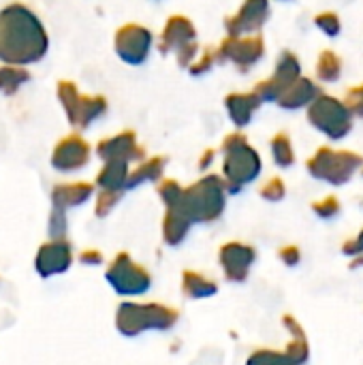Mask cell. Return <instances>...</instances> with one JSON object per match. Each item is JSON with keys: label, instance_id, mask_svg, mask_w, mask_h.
<instances>
[{"label": "cell", "instance_id": "6da1fadb", "mask_svg": "<svg viewBox=\"0 0 363 365\" xmlns=\"http://www.w3.org/2000/svg\"><path fill=\"white\" fill-rule=\"evenodd\" d=\"M49 36L39 15L21 2L0 11V62L30 66L47 56Z\"/></svg>", "mask_w": 363, "mask_h": 365}, {"label": "cell", "instance_id": "7a4b0ae2", "mask_svg": "<svg viewBox=\"0 0 363 365\" xmlns=\"http://www.w3.org/2000/svg\"><path fill=\"white\" fill-rule=\"evenodd\" d=\"M223 180L229 195L242 192L246 186L259 180L263 171L261 154L248 143L244 133H231L223 141Z\"/></svg>", "mask_w": 363, "mask_h": 365}, {"label": "cell", "instance_id": "3957f363", "mask_svg": "<svg viewBox=\"0 0 363 365\" xmlns=\"http://www.w3.org/2000/svg\"><path fill=\"white\" fill-rule=\"evenodd\" d=\"M227 184L220 175H205L184 190L180 210L193 225L216 222L227 207Z\"/></svg>", "mask_w": 363, "mask_h": 365}, {"label": "cell", "instance_id": "277c9868", "mask_svg": "<svg viewBox=\"0 0 363 365\" xmlns=\"http://www.w3.org/2000/svg\"><path fill=\"white\" fill-rule=\"evenodd\" d=\"M178 310L163 304H122L118 310V329L124 336L148 331H169L178 325Z\"/></svg>", "mask_w": 363, "mask_h": 365}, {"label": "cell", "instance_id": "5b68a950", "mask_svg": "<svg viewBox=\"0 0 363 365\" xmlns=\"http://www.w3.org/2000/svg\"><path fill=\"white\" fill-rule=\"evenodd\" d=\"M306 169L315 180L338 188V186L349 184L362 171L363 158L351 150H336V148L325 145V148H319L312 154V158H308Z\"/></svg>", "mask_w": 363, "mask_h": 365}, {"label": "cell", "instance_id": "8992f818", "mask_svg": "<svg viewBox=\"0 0 363 365\" xmlns=\"http://www.w3.org/2000/svg\"><path fill=\"white\" fill-rule=\"evenodd\" d=\"M308 124L319 130L323 137L329 141H342L351 135L355 115L347 107L344 101L332 96V94H321L308 109Z\"/></svg>", "mask_w": 363, "mask_h": 365}, {"label": "cell", "instance_id": "52a82bcc", "mask_svg": "<svg viewBox=\"0 0 363 365\" xmlns=\"http://www.w3.org/2000/svg\"><path fill=\"white\" fill-rule=\"evenodd\" d=\"M58 101L66 113V120L75 128H88L107 113L105 96H86L77 90L73 81H58Z\"/></svg>", "mask_w": 363, "mask_h": 365}, {"label": "cell", "instance_id": "ba28073f", "mask_svg": "<svg viewBox=\"0 0 363 365\" xmlns=\"http://www.w3.org/2000/svg\"><path fill=\"white\" fill-rule=\"evenodd\" d=\"M154 47V34L141 24H124L113 36L116 56L128 66H141L148 62Z\"/></svg>", "mask_w": 363, "mask_h": 365}, {"label": "cell", "instance_id": "9c48e42d", "mask_svg": "<svg viewBox=\"0 0 363 365\" xmlns=\"http://www.w3.org/2000/svg\"><path fill=\"white\" fill-rule=\"evenodd\" d=\"M302 77H304V75H302V62H300L297 53H293V51H282L280 58H278V62H276L274 73H272L267 79L259 81V83L255 86V92L259 94V98H261L263 103H278L280 96H282L297 79H302Z\"/></svg>", "mask_w": 363, "mask_h": 365}, {"label": "cell", "instance_id": "30bf717a", "mask_svg": "<svg viewBox=\"0 0 363 365\" xmlns=\"http://www.w3.org/2000/svg\"><path fill=\"white\" fill-rule=\"evenodd\" d=\"M218 62H229L233 64L237 71L248 73L252 71L263 58H265V41L261 34H252V36H242V38H233L227 36L218 47Z\"/></svg>", "mask_w": 363, "mask_h": 365}, {"label": "cell", "instance_id": "8fae6325", "mask_svg": "<svg viewBox=\"0 0 363 365\" xmlns=\"http://www.w3.org/2000/svg\"><path fill=\"white\" fill-rule=\"evenodd\" d=\"M107 280L120 295H126V297L143 295L152 287L150 274L141 265H137L128 255H120L111 263V267L107 272Z\"/></svg>", "mask_w": 363, "mask_h": 365}, {"label": "cell", "instance_id": "7c38bea8", "mask_svg": "<svg viewBox=\"0 0 363 365\" xmlns=\"http://www.w3.org/2000/svg\"><path fill=\"white\" fill-rule=\"evenodd\" d=\"M270 0H244L242 6L225 19V32L233 38L259 34L270 21Z\"/></svg>", "mask_w": 363, "mask_h": 365}, {"label": "cell", "instance_id": "4fadbf2b", "mask_svg": "<svg viewBox=\"0 0 363 365\" xmlns=\"http://www.w3.org/2000/svg\"><path fill=\"white\" fill-rule=\"evenodd\" d=\"M218 263L229 282H244L257 263V250L250 244L229 242L218 250Z\"/></svg>", "mask_w": 363, "mask_h": 365}, {"label": "cell", "instance_id": "5bb4252c", "mask_svg": "<svg viewBox=\"0 0 363 365\" xmlns=\"http://www.w3.org/2000/svg\"><path fill=\"white\" fill-rule=\"evenodd\" d=\"M197 43V28L195 24L184 17V15H171L160 32V38H158V49L160 53H180L184 47Z\"/></svg>", "mask_w": 363, "mask_h": 365}, {"label": "cell", "instance_id": "9a60e30c", "mask_svg": "<svg viewBox=\"0 0 363 365\" xmlns=\"http://www.w3.org/2000/svg\"><path fill=\"white\" fill-rule=\"evenodd\" d=\"M96 154L101 160H126V163H141L145 160V152L139 145L133 130L118 133L109 139H103L96 145Z\"/></svg>", "mask_w": 363, "mask_h": 365}, {"label": "cell", "instance_id": "2e32d148", "mask_svg": "<svg viewBox=\"0 0 363 365\" xmlns=\"http://www.w3.org/2000/svg\"><path fill=\"white\" fill-rule=\"evenodd\" d=\"M90 160V145L79 135H68L62 139L51 156V163L60 171H77Z\"/></svg>", "mask_w": 363, "mask_h": 365}, {"label": "cell", "instance_id": "e0dca14e", "mask_svg": "<svg viewBox=\"0 0 363 365\" xmlns=\"http://www.w3.org/2000/svg\"><path fill=\"white\" fill-rule=\"evenodd\" d=\"M261 105H263V101L259 98V94L255 90H250V92H231L225 98L229 120L233 122V126L237 130L246 128L252 122V118H255V113L259 111Z\"/></svg>", "mask_w": 363, "mask_h": 365}, {"label": "cell", "instance_id": "ac0fdd59", "mask_svg": "<svg viewBox=\"0 0 363 365\" xmlns=\"http://www.w3.org/2000/svg\"><path fill=\"white\" fill-rule=\"evenodd\" d=\"M321 94L323 92L317 81L302 77L280 96V101L276 105L282 107L285 111H302V109H308Z\"/></svg>", "mask_w": 363, "mask_h": 365}, {"label": "cell", "instance_id": "d6986e66", "mask_svg": "<svg viewBox=\"0 0 363 365\" xmlns=\"http://www.w3.org/2000/svg\"><path fill=\"white\" fill-rule=\"evenodd\" d=\"M128 178H131V163L126 160H107L105 167L101 169L96 184L101 186V190H116V192H124L128 186Z\"/></svg>", "mask_w": 363, "mask_h": 365}, {"label": "cell", "instance_id": "ffe728a7", "mask_svg": "<svg viewBox=\"0 0 363 365\" xmlns=\"http://www.w3.org/2000/svg\"><path fill=\"white\" fill-rule=\"evenodd\" d=\"M193 227L195 225L180 210H167L165 220H163V240H165V244L171 246V248H178L180 244L186 242Z\"/></svg>", "mask_w": 363, "mask_h": 365}, {"label": "cell", "instance_id": "44dd1931", "mask_svg": "<svg viewBox=\"0 0 363 365\" xmlns=\"http://www.w3.org/2000/svg\"><path fill=\"white\" fill-rule=\"evenodd\" d=\"M165 169H167V158H163V156L145 158V160H141L137 165V169L131 171V178H128V186L126 188H137V186H143V184L163 182Z\"/></svg>", "mask_w": 363, "mask_h": 365}, {"label": "cell", "instance_id": "7402d4cb", "mask_svg": "<svg viewBox=\"0 0 363 365\" xmlns=\"http://www.w3.org/2000/svg\"><path fill=\"white\" fill-rule=\"evenodd\" d=\"M182 293L186 299H210L218 293V284L199 272L186 269L182 274Z\"/></svg>", "mask_w": 363, "mask_h": 365}, {"label": "cell", "instance_id": "603a6c76", "mask_svg": "<svg viewBox=\"0 0 363 365\" xmlns=\"http://www.w3.org/2000/svg\"><path fill=\"white\" fill-rule=\"evenodd\" d=\"M342 58L332 51V49H325L321 51V56L317 58V66H315V73H317V79L321 83H336L340 81L342 77Z\"/></svg>", "mask_w": 363, "mask_h": 365}, {"label": "cell", "instance_id": "cb8c5ba5", "mask_svg": "<svg viewBox=\"0 0 363 365\" xmlns=\"http://www.w3.org/2000/svg\"><path fill=\"white\" fill-rule=\"evenodd\" d=\"M270 152H272V160L280 167V169H289L295 165V148L293 141L287 133H278L272 137L270 141Z\"/></svg>", "mask_w": 363, "mask_h": 365}, {"label": "cell", "instance_id": "d4e9b609", "mask_svg": "<svg viewBox=\"0 0 363 365\" xmlns=\"http://www.w3.org/2000/svg\"><path fill=\"white\" fill-rule=\"evenodd\" d=\"M28 81H30V73L26 66H11V64L0 66V92L2 94L11 96Z\"/></svg>", "mask_w": 363, "mask_h": 365}, {"label": "cell", "instance_id": "484cf974", "mask_svg": "<svg viewBox=\"0 0 363 365\" xmlns=\"http://www.w3.org/2000/svg\"><path fill=\"white\" fill-rule=\"evenodd\" d=\"M90 195H92L90 184H66L56 190V201L60 205H79V203L88 201Z\"/></svg>", "mask_w": 363, "mask_h": 365}, {"label": "cell", "instance_id": "4316f807", "mask_svg": "<svg viewBox=\"0 0 363 365\" xmlns=\"http://www.w3.org/2000/svg\"><path fill=\"white\" fill-rule=\"evenodd\" d=\"M246 365H297L293 361V357L287 351H272V349H261L255 351L248 359Z\"/></svg>", "mask_w": 363, "mask_h": 365}, {"label": "cell", "instance_id": "83f0119b", "mask_svg": "<svg viewBox=\"0 0 363 365\" xmlns=\"http://www.w3.org/2000/svg\"><path fill=\"white\" fill-rule=\"evenodd\" d=\"M184 186L178 182V180H163L158 184V197L160 201L165 203L167 210H173L182 203V197H184Z\"/></svg>", "mask_w": 363, "mask_h": 365}, {"label": "cell", "instance_id": "f1b7e54d", "mask_svg": "<svg viewBox=\"0 0 363 365\" xmlns=\"http://www.w3.org/2000/svg\"><path fill=\"white\" fill-rule=\"evenodd\" d=\"M315 26H317L325 36H332V38H336V36L342 32V19H340V15L334 13V11H323V13H319V15L315 17Z\"/></svg>", "mask_w": 363, "mask_h": 365}, {"label": "cell", "instance_id": "f546056e", "mask_svg": "<svg viewBox=\"0 0 363 365\" xmlns=\"http://www.w3.org/2000/svg\"><path fill=\"white\" fill-rule=\"evenodd\" d=\"M216 64H220V62H218V51H216V47H208V49H201L199 58H197L195 64L188 68V73H190L193 77H201V75L210 73Z\"/></svg>", "mask_w": 363, "mask_h": 365}, {"label": "cell", "instance_id": "4dcf8cb0", "mask_svg": "<svg viewBox=\"0 0 363 365\" xmlns=\"http://www.w3.org/2000/svg\"><path fill=\"white\" fill-rule=\"evenodd\" d=\"M259 195H261V199H265V201H270V203H278V201L285 199L287 186H285V182H282L280 178H270V180L261 186Z\"/></svg>", "mask_w": 363, "mask_h": 365}, {"label": "cell", "instance_id": "1f68e13d", "mask_svg": "<svg viewBox=\"0 0 363 365\" xmlns=\"http://www.w3.org/2000/svg\"><path fill=\"white\" fill-rule=\"evenodd\" d=\"M312 212L321 218V220H334L340 212H342V205L336 197H325L317 203H312Z\"/></svg>", "mask_w": 363, "mask_h": 365}, {"label": "cell", "instance_id": "d6a6232c", "mask_svg": "<svg viewBox=\"0 0 363 365\" xmlns=\"http://www.w3.org/2000/svg\"><path fill=\"white\" fill-rule=\"evenodd\" d=\"M344 103H347V107L351 109V113H353L355 118H362L363 120V83L362 86L351 88V90L347 92Z\"/></svg>", "mask_w": 363, "mask_h": 365}, {"label": "cell", "instance_id": "836d02e7", "mask_svg": "<svg viewBox=\"0 0 363 365\" xmlns=\"http://www.w3.org/2000/svg\"><path fill=\"white\" fill-rule=\"evenodd\" d=\"M342 252L351 259H357V257H363V229L355 235L351 237L349 242L342 244Z\"/></svg>", "mask_w": 363, "mask_h": 365}, {"label": "cell", "instance_id": "e575fe53", "mask_svg": "<svg viewBox=\"0 0 363 365\" xmlns=\"http://www.w3.org/2000/svg\"><path fill=\"white\" fill-rule=\"evenodd\" d=\"M278 257H280V261H282L285 265H289V267H295V265H300V261H302V252H300L297 246H285V248L278 252Z\"/></svg>", "mask_w": 363, "mask_h": 365}, {"label": "cell", "instance_id": "d590c367", "mask_svg": "<svg viewBox=\"0 0 363 365\" xmlns=\"http://www.w3.org/2000/svg\"><path fill=\"white\" fill-rule=\"evenodd\" d=\"M214 156H216V152H214V150H205V152L201 154L199 169H201V171H205L208 167H212V163H214Z\"/></svg>", "mask_w": 363, "mask_h": 365}, {"label": "cell", "instance_id": "8d00e7d4", "mask_svg": "<svg viewBox=\"0 0 363 365\" xmlns=\"http://www.w3.org/2000/svg\"><path fill=\"white\" fill-rule=\"evenodd\" d=\"M362 173H363V169H362Z\"/></svg>", "mask_w": 363, "mask_h": 365}]
</instances>
